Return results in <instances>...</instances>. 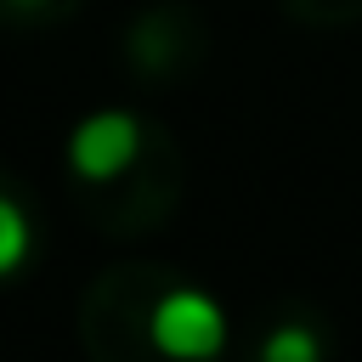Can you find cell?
<instances>
[{
	"label": "cell",
	"instance_id": "obj_4",
	"mask_svg": "<svg viewBox=\"0 0 362 362\" xmlns=\"http://www.w3.org/2000/svg\"><path fill=\"white\" fill-rule=\"evenodd\" d=\"M28 249H34V226H28L23 204L11 192H0V277H11L28 260Z\"/></svg>",
	"mask_w": 362,
	"mask_h": 362
},
{
	"label": "cell",
	"instance_id": "obj_1",
	"mask_svg": "<svg viewBox=\"0 0 362 362\" xmlns=\"http://www.w3.org/2000/svg\"><path fill=\"white\" fill-rule=\"evenodd\" d=\"M147 334H153V345H158L164 356H175V362H215L221 345H226V317H221V305H215L209 294H198V288H170V294L153 305Z\"/></svg>",
	"mask_w": 362,
	"mask_h": 362
},
{
	"label": "cell",
	"instance_id": "obj_7",
	"mask_svg": "<svg viewBox=\"0 0 362 362\" xmlns=\"http://www.w3.org/2000/svg\"><path fill=\"white\" fill-rule=\"evenodd\" d=\"M300 17H311V23H351V17H362V0H288Z\"/></svg>",
	"mask_w": 362,
	"mask_h": 362
},
{
	"label": "cell",
	"instance_id": "obj_2",
	"mask_svg": "<svg viewBox=\"0 0 362 362\" xmlns=\"http://www.w3.org/2000/svg\"><path fill=\"white\" fill-rule=\"evenodd\" d=\"M141 147H147L141 119H136V113L107 107V113H90V119L68 136V164H74V175H79V181L102 187V181H119L124 170H136Z\"/></svg>",
	"mask_w": 362,
	"mask_h": 362
},
{
	"label": "cell",
	"instance_id": "obj_6",
	"mask_svg": "<svg viewBox=\"0 0 362 362\" xmlns=\"http://www.w3.org/2000/svg\"><path fill=\"white\" fill-rule=\"evenodd\" d=\"M260 362H322V345H317V334H311V328L283 322V328L260 345Z\"/></svg>",
	"mask_w": 362,
	"mask_h": 362
},
{
	"label": "cell",
	"instance_id": "obj_3",
	"mask_svg": "<svg viewBox=\"0 0 362 362\" xmlns=\"http://www.w3.org/2000/svg\"><path fill=\"white\" fill-rule=\"evenodd\" d=\"M124 51L136 62V74L158 79V74H181L187 62H198L204 51V23L187 11V6H158V11H141L124 34Z\"/></svg>",
	"mask_w": 362,
	"mask_h": 362
},
{
	"label": "cell",
	"instance_id": "obj_5",
	"mask_svg": "<svg viewBox=\"0 0 362 362\" xmlns=\"http://www.w3.org/2000/svg\"><path fill=\"white\" fill-rule=\"evenodd\" d=\"M85 0H0V23L11 28H51V23H68Z\"/></svg>",
	"mask_w": 362,
	"mask_h": 362
}]
</instances>
